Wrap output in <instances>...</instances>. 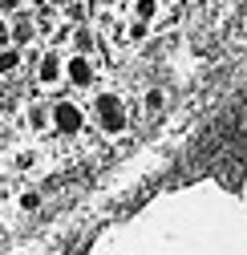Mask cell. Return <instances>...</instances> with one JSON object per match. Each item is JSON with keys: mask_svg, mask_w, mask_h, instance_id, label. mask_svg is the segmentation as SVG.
I'll list each match as a JSON object with an SVG mask.
<instances>
[{"mask_svg": "<svg viewBox=\"0 0 247 255\" xmlns=\"http://www.w3.org/2000/svg\"><path fill=\"white\" fill-rule=\"evenodd\" d=\"M94 110H98V126H102V134H126L130 118H126V110H122V102L114 98V93H102V98L94 102Z\"/></svg>", "mask_w": 247, "mask_h": 255, "instance_id": "1", "label": "cell"}, {"mask_svg": "<svg viewBox=\"0 0 247 255\" xmlns=\"http://www.w3.org/2000/svg\"><path fill=\"white\" fill-rule=\"evenodd\" d=\"M53 126H57L61 134H77L81 126H85V110H81L77 102H69V98L57 102V106H53Z\"/></svg>", "mask_w": 247, "mask_h": 255, "instance_id": "2", "label": "cell"}, {"mask_svg": "<svg viewBox=\"0 0 247 255\" xmlns=\"http://www.w3.org/2000/svg\"><path fill=\"white\" fill-rule=\"evenodd\" d=\"M65 81L77 85V89L94 85V65H89V57H85V53H73V57L65 61Z\"/></svg>", "mask_w": 247, "mask_h": 255, "instance_id": "3", "label": "cell"}, {"mask_svg": "<svg viewBox=\"0 0 247 255\" xmlns=\"http://www.w3.org/2000/svg\"><path fill=\"white\" fill-rule=\"evenodd\" d=\"M61 77H65L61 57H57V53H41V61H37V81H41V85H61Z\"/></svg>", "mask_w": 247, "mask_h": 255, "instance_id": "4", "label": "cell"}, {"mask_svg": "<svg viewBox=\"0 0 247 255\" xmlns=\"http://www.w3.org/2000/svg\"><path fill=\"white\" fill-rule=\"evenodd\" d=\"M37 33H41V28H37V20H28L24 12H16V20H12V45H20V49H24V45L33 41Z\"/></svg>", "mask_w": 247, "mask_h": 255, "instance_id": "5", "label": "cell"}, {"mask_svg": "<svg viewBox=\"0 0 247 255\" xmlns=\"http://www.w3.org/2000/svg\"><path fill=\"white\" fill-rule=\"evenodd\" d=\"M28 126L33 130H49L53 126V106H28Z\"/></svg>", "mask_w": 247, "mask_h": 255, "instance_id": "6", "label": "cell"}, {"mask_svg": "<svg viewBox=\"0 0 247 255\" xmlns=\"http://www.w3.org/2000/svg\"><path fill=\"white\" fill-rule=\"evenodd\" d=\"M16 65H20V45H4V49H0V77L12 73Z\"/></svg>", "mask_w": 247, "mask_h": 255, "instance_id": "7", "label": "cell"}, {"mask_svg": "<svg viewBox=\"0 0 247 255\" xmlns=\"http://www.w3.org/2000/svg\"><path fill=\"white\" fill-rule=\"evenodd\" d=\"M154 12H158V0H138V4H134V16L146 20V24L154 20Z\"/></svg>", "mask_w": 247, "mask_h": 255, "instance_id": "8", "label": "cell"}, {"mask_svg": "<svg viewBox=\"0 0 247 255\" xmlns=\"http://www.w3.org/2000/svg\"><path fill=\"white\" fill-rule=\"evenodd\" d=\"M73 45H77V53H89V45H94V37H89L85 28H77V33H73Z\"/></svg>", "mask_w": 247, "mask_h": 255, "instance_id": "9", "label": "cell"}, {"mask_svg": "<svg viewBox=\"0 0 247 255\" xmlns=\"http://www.w3.org/2000/svg\"><path fill=\"white\" fill-rule=\"evenodd\" d=\"M4 45H12V24H8V16H0V49Z\"/></svg>", "mask_w": 247, "mask_h": 255, "instance_id": "10", "label": "cell"}, {"mask_svg": "<svg viewBox=\"0 0 247 255\" xmlns=\"http://www.w3.org/2000/svg\"><path fill=\"white\" fill-rule=\"evenodd\" d=\"M24 0H0V16H16Z\"/></svg>", "mask_w": 247, "mask_h": 255, "instance_id": "11", "label": "cell"}, {"mask_svg": "<svg viewBox=\"0 0 247 255\" xmlns=\"http://www.w3.org/2000/svg\"><path fill=\"white\" fill-rule=\"evenodd\" d=\"M146 110H162V93H158V89L146 93Z\"/></svg>", "mask_w": 247, "mask_h": 255, "instance_id": "12", "label": "cell"}, {"mask_svg": "<svg viewBox=\"0 0 247 255\" xmlns=\"http://www.w3.org/2000/svg\"><path fill=\"white\" fill-rule=\"evenodd\" d=\"M81 16H85V8H81V4H69V8H65V20H69V24H77Z\"/></svg>", "mask_w": 247, "mask_h": 255, "instance_id": "13", "label": "cell"}, {"mask_svg": "<svg viewBox=\"0 0 247 255\" xmlns=\"http://www.w3.org/2000/svg\"><path fill=\"white\" fill-rule=\"evenodd\" d=\"M20 207H24V211H37V207H41V195H24Z\"/></svg>", "mask_w": 247, "mask_h": 255, "instance_id": "14", "label": "cell"}]
</instances>
